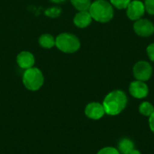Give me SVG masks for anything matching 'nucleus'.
I'll list each match as a JSON object with an SVG mask.
<instances>
[{
	"label": "nucleus",
	"instance_id": "obj_1",
	"mask_svg": "<svg viewBox=\"0 0 154 154\" xmlns=\"http://www.w3.org/2000/svg\"><path fill=\"white\" fill-rule=\"evenodd\" d=\"M128 103L126 94L120 89L113 90L108 93L102 103L105 113L111 116L120 115L125 108Z\"/></svg>",
	"mask_w": 154,
	"mask_h": 154
},
{
	"label": "nucleus",
	"instance_id": "obj_2",
	"mask_svg": "<svg viewBox=\"0 0 154 154\" xmlns=\"http://www.w3.org/2000/svg\"><path fill=\"white\" fill-rule=\"evenodd\" d=\"M92 19L99 23H108L114 17V7L106 0H96L88 9Z\"/></svg>",
	"mask_w": 154,
	"mask_h": 154
},
{
	"label": "nucleus",
	"instance_id": "obj_3",
	"mask_svg": "<svg viewBox=\"0 0 154 154\" xmlns=\"http://www.w3.org/2000/svg\"><path fill=\"white\" fill-rule=\"evenodd\" d=\"M55 46L62 52L74 53L80 48V41L72 33L63 32L55 39Z\"/></svg>",
	"mask_w": 154,
	"mask_h": 154
},
{
	"label": "nucleus",
	"instance_id": "obj_4",
	"mask_svg": "<svg viewBox=\"0 0 154 154\" xmlns=\"http://www.w3.org/2000/svg\"><path fill=\"white\" fill-rule=\"evenodd\" d=\"M44 77L39 69L32 67L25 69L23 75V83L27 89L31 91H36L42 87Z\"/></svg>",
	"mask_w": 154,
	"mask_h": 154
},
{
	"label": "nucleus",
	"instance_id": "obj_5",
	"mask_svg": "<svg viewBox=\"0 0 154 154\" xmlns=\"http://www.w3.org/2000/svg\"><path fill=\"white\" fill-rule=\"evenodd\" d=\"M133 74L136 80L145 82L149 80L152 75V67L149 62L145 60H140L134 66Z\"/></svg>",
	"mask_w": 154,
	"mask_h": 154
},
{
	"label": "nucleus",
	"instance_id": "obj_6",
	"mask_svg": "<svg viewBox=\"0 0 154 154\" xmlns=\"http://www.w3.org/2000/svg\"><path fill=\"white\" fill-rule=\"evenodd\" d=\"M134 31L141 37H150L154 33L153 23L148 19H139L134 23Z\"/></svg>",
	"mask_w": 154,
	"mask_h": 154
},
{
	"label": "nucleus",
	"instance_id": "obj_7",
	"mask_svg": "<svg viewBox=\"0 0 154 154\" xmlns=\"http://www.w3.org/2000/svg\"><path fill=\"white\" fill-rule=\"evenodd\" d=\"M144 4L140 0H132L126 7V14L132 21H137L141 19L145 13Z\"/></svg>",
	"mask_w": 154,
	"mask_h": 154
},
{
	"label": "nucleus",
	"instance_id": "obj_8",
	"mask_svg": "<svg viewBox=\"0 0 154 154\" xmlns=\"http://www.w3.org/2000/svg\"><path fill=\"white\" fill-rule=\"evenodd\" d=\"M129 92L131 96L136 99H143L149 94V87L144 81L134 80L129 86Z\"/></svg>",
	"mask_w": 154,
	"mask_h": 154
},
{
	"label": "nucleus",
	"instance_id": "obj_9",
	"mask_svg": "<svg viewBox=\"0 0 154 154\" xmlns=\"http://www.w3.org/2000/svg\"><path fill=\"white\" fill-rule=\"evenodd\" d=\"M105 109L101 103L91 102L85 107V115L92 120H99L105 116Z\"/></svg>",
	"mask_w": 154,
	"mask_h": 154
},
{
	"label": "nucleus",
	"instance_id": "obj_10",
	"mask_svg": "<svg viewBox=\"0 0 154 154\" xmlns=\"http://www.w3.org/2000/svg\"><path fill=\"white\" fill-rule=\"evenodd\" d=\"M16 62L18 66L22 69H27L33 67L35 60L34 56L29 51H22L16 57Z\"/></svg>",
	"mask_w": 154,
	"mask_h": 154
},
{
	"label": "nucleus",
	"instance_id": "obj_11",
	"mask_svg": "<svg viewBox=\"0 0 154 154\" xmlns=\"http://www.w3.org/2000/svg\"><path fill=\"white\" fill-rule=\"evenodd\" d=\"M92 16L88 11H79L74 16V24L79 28H86L92 22Z\"/></svg>",
	"mask_w": 154,
	"mask_h": 154
},
{
	"label": "nucleus",
	"instance_id": "obj_12",
	"mask_svg": "<svg viewBox=\"0 0 154 154\" xmlns=\"http://www.w3.org/2000/svg\"><path fill=\"white\" fill-rule=\"evenodd\" d=\"M134 149V143L129 138H123L119 141L117 150L120 154H130Z\"/></svg>",
	"mask_w": 154,
	"mask_h": 154
},
{
	"label": "nucleus",
	"instance_id": "obj_13",
	"mask_svg": "<svg viewBox=\"0 0 154 154\" xmlns=\"http://www.w3.org/2000/svg\"><path fill=\"white\" fill-rule=\"evenodd\" d=\"M39 44L45 49H51L55 45V39L51 34H42L39 38Z\"/></svg>",
	"mask_w": 154,
	"mask_h": 154
},
{
	"label": "nucleus",
	"instance_id": "obj_14",
	"mask_svg": "<svg viewBox=\"0 0 154 154\" xmlns=\"http://www.w3.org/2000/svg\"><path fill=\"white\" fill-rule=\"evenodd\" d=\"M154 111V106L148 101H143L139 106V113L146 117H149Z\"/></svg>",
	"mask_w": 154,
	"mask_h": 154
},
{
	"label": "nucleus",
	"instance_id": "obj_15",
	"mask_svg": "<svg viewBox=\"0 0 154 154\" xmlns=\"http://www.w3.org/2000/svg\"><path fill=\"white\" fill-rule=\"evenodd\" d=\"M70 2L78 11H88L91 5L90 0H70Z\"/></svg>",
	"mask_w": 154,
	"mask_h": 154
},
{
	"label": "nucleus",
	"instance_id": "obj_16",
	"mask_svg": "<svg viewBox=\"0 0 154 154\" xmlns=\"http://www.w3.org/2000/svg\"><path fill=\"white\" fill-rule=\"evenodd\" d=\"M131 1L132 0H110V4L113 5V7L123 10V9H126V7L128 6Z\"/></svg>",
	"mask_w": 154,
	"mask_h": 154
},
{
	"label": "nucleus",
	"instance_id": "obj_17",
	"mask_svg": "<svg viewBox=\"0 0 154 154\" xmlns=\"http://www.w3.org/2000/svg\"><path fill=\"white\" fill-rule=\"evenodd\" d=\"M44 14H45L46 16H49V17H51V18H55V17H58V16L60 15L61 9L60 7L53 6V7H51V8L46 9L45 12H44Z\"/></svg>",
	"mask_w": 154,
	"mask_h": 154
},
{
	"label": "nucleus",
	"instance_id": "obj_18",
	"mask_svg": "<svg viewBox=\"0 0 154 154\" xmlns=\"http://www.w3.org/2000/svg\"><path fill=\"white\" fill-rule=\"evenodd\" d=\"M97 154H120L117 148L112 147V146H106L102 149H100Z\"/></svg>",
	"mask_w": 154,
	"mask_h": 154
},
{
	"label": "nucleus",
	"instance_id": "obj_19",
	"mask_svg": "<svg viewBox=\"0 0 154 154\" xmlns=\"http://www.w3.org/2000/svg\"><path fill=\"white\" fill-rule=\"evenodd\" d=\"M143 4L145 7V11L149 14L154 15V0H145Z\"/></svg>",
	"mask_w": 154,
	"mask_h": 154
},
{
	"label": "nucleus",
	"instance_id": "obj_20",
	"mask_svg": "<svg viewBox=\"0 0 154 154\" xmlns=\"http://www.w3.org/2000/svg\"><path fill=\"white\" fill-rule=\"evenodd\" d=\"M147 54L150 58V60L154 62V42L151 43L148 47H147Z\"/></svg>",
	"mask_w": 154,
	"mask_h": 154
},
{
	"label": "nucleus",
	"instance_id": "obj_21",
	"mask_svg": "<svg viewBox=\"0 0 154 154\" xmlns=\"http://www.w3.org/2000/svg\"><path fill=\"white\" fill-rule=\"evenodd\" d=\"M149 126L151 131L154 134V111L153 113L149 116Z\"/></svg>",
	"mask_w": 154,
	"mask_h": 154
},
{
	"label": "nucleus",
	"instance_id": "obj_22",
	"mask_svg": "<svg viewBox=\"0 0 154 154\" xmlns=\"http://www.w3.org/2000/svg\"><path fill=\"white\" fill-rule=\"evenodd\" d=\"M130 154H141V152H140V151H138V150H136V149H134V150L131 152V153Z\"/></svg>",
	"mask_w": 154,
	"mask_h": 154
},
{
	"label": "nucleus",
	"instance_id": "obj_23",
	"mask_svg": "<svg viewBox=\"0 0 154 154\" xmlns=\"http://www.w3.org/2000/svg\"><path fill=\"white\" fill-rule=\"evenodd\" d=\"M51 1H52L54 3H62V2H64L66 0H51Z\"/></svg>",
	"mask_w": 154,
	"mask_h": 154
}]
</instances>
